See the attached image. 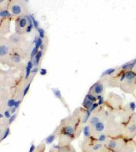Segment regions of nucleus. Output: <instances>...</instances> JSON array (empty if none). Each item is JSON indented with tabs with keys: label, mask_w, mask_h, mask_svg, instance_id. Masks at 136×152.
Instances as JSON below:
<instances>
[{
	"label": "nucleus",
	"mask_w": 136,
	"mask_h": 152,
	"mask_svg": "<svg viewBox=\"0 0 136 152\" xmlns=\"http://www.w3.org/2000/svg\"><path fill=\"white\" fill-rule=\"evenodd\" d=\"M88 110L78 108L73 114L61 121L54 132L58 137V145L64 146L71 144V142L80 136L84 129L82 121Z\"/></svg>",
	"instance_id": "nucleus-1"
},
{
	"label": "nucleus",
	"mask_w": 136,
	"mask_h": 152,
	"mask_svg": "<svg viewBox=\"0 0 136 152\" xmlns=\"http://www.w3.org/2000/svg\"><path fill=\"white\" fill-rule=\"evenodd\" d=\"M135 104L130 103L129 106H123L116 109H110L106 134L111 138L122 136L123 128L134 113Z\"/></svg>",
	"instance_id": "nucleus-2"
},
{
	"label": "nucleus",
	"mask_w": 136,
	"mask_h": 152,
	"mask_svg": "<svg viewBox=\"0 0 136 152\" xmlns=\"http://www.w3.org/2000/svg\"><path fill=\"white\" fill-rule=\"evenodd\" d=\"M12 45L14 53L18 54L22 59H28L32 53V44L23 35L14 33L9 37Z\"/></svg>",
	"instance_id": "nucleus-3"
},
{
	"label": "nucleus",
	"mask_w": 136,
	"mask_h": 152,
	"mask_svg": "<svg viewBox=\"0 0 136 152\" xmlns=\"http://www.w3.org/2000/svg\"><path fill=\"white\" fill-rule=\"evenodd\" d=\"M107 146L112 152H136V141L123 137L110 138Z\"/></svg>",
	"instance_id": "nucleus-4"
},
{
	"label": "nucleus",
	"mask_w": 136,
	"mask_h": 152,
	"mask_svg": "<svg viewBox=\"0 0 136 152\" xmlns=\"http://www.w3.org/2000/svg\"><path fill=\"white\" fill-rule=\"evenodd\" d=\"M119 88L126 94H135L136 92V75L132 70L123 71L121 76Z\"/></svg>",
	"instance_id": "nucleus-5"
},
{
	"label": "nucleus",
	"mask_w": 136,
	"mask_h": 152,
	"mask_svg": "<svg viewBox=\"0 0 136 152\" xmlns=\"http://www.w3.org/2000/svg\"><path fill=\"white\" fill-rule=\"evenodd\" d=\"M80 149L82 152H112L106 144L93 137L84 139L80 144Z\"/></svg>",
	"instance_id": "nucleus-6"
},
{
	"label": "nucleus",
	"mask_w": 136,
	"mask_h": 152,
	"mask_svg": "<svg viewBox=\"0 0 136 152\" xmlns=\"http://www.w3.org/2000/svg\"><path fill=\"white\" fill-rule=\"evenodd\" d=\"M8 10L12 16L18 18L20 16L27 15L29 11V9L27 5L24 1L12 0V1H9Z\"/></svg>",
	"instance_id": "nucleus-7"
},
{
	"label": "nucleus",
	"mask_w": 136,
	"mask_h": 152,
	"mask_svg": "<svg viewBox=\"0 0 136 152\" xmlns=\"http://www.w3.org/2000/svg\"><path fill=\"white\" fill-rule=\"evenodd\" d=\"M121 137L129 139H134L136 137V112L133 114L126 123Z\"/></svg>",
	"instance_id": "nucleus-8"
},
{
	"label": "nucleus",
	"mask_w": 136,
	"mask_h": 152,
	"mask_svg": "<svg viewBox=\"0 0 136 152\" xmlns=\"http://www.w3.org/2000/svg\"><path fill=\"white\" fill-rule=\"evenodd\" d=\"M32 18L28 16H23L16 18L15 20V31L20 35H24L27 33V28L29 24H32Z\"/></svg>",
	"instance_id": "nucleus-9"
},
{
	"label": "nucleus",
	"mask_w": 136,
	"mask_h": 152,
	"mask_svg": "<svg viewBox=\"0 0 136 152\" xmlns=\"http://www.w3.org/2000/svg\"><path fill=\"white\" fill-rule=\"evenodd\" d=\"M14 53L12 45L8 38L1 37L0 39V60L2 61L6 57Z\"/></svg>",
	"instance_id": "nucleus-10"
},
{
	"label": "nucleus",
	"mask_w": 136,
	"mask_h": 152,
	"mask_svg": "<svg viewBox=\"0 0 136 152\" xmlns=\"http://www.w3.org/2000/svg\"><path fill=\"white\" fill-rule=\"evenodd\" d=\"M104 104L110 110L116 109L122 107L123 106V101L119 95L110 92L108 94Z\"/></svg>",
	"instance_id": "nucleus-11"
},
{
	"label": "nucleus",
	"mask_w": 136,
	"mask_h": 152,
	"mask_svg": "<svg viewBox=\"0 0 136 152\" xmlns=\"http://www.w3.org/2000/svg\"><path fill=\"white\" fill-rule=\"evenodd\" d=\"M22 58L16 53H12L10 55L6 57L4 60L1 61V64L7 65L11 67H16L21 65L22 63Z\"/></svg>",
	"instance_id": "nucleus-12"
},
{
	"label": "nucleus",
	"mask_w": 136,
	"mask_h": 152,
	"mask_svg": "<svg viewBox=\"0 0 136 152\" xmlns=\"http://www.w3.org/2000/svg\"><path fill=\"white\" fill-rule=\"evenodd\" d=\"M105 85L103 83V82L101 80L97 81V82H95V84L90 88L89 90V94L93 95L95 96H99L104 92L105 89Z\"/></svg>",
	"instance_id": "nucleus-13"
},
{
	"label": "nucleus",
	"mask_w": 136,
	"mask_h": 152,
	"mask_svg": "<svg viewBox=\"0 0 136 152\" xmlns=\"http://www.w3.org/2000/svg\"><path fill=\"white\" fill-rule=\"evenodd\" d=\"M10 19L9 18H4L1 20V23H0V26H1V28H0V32H1V36L2 35H6L7 33L10 32Z\"/></svg>",
	"instance_id": "nucleus-14"
},
{
	"label": "nucleus",
	"mask_w": 136,
	"mask_h": 152,
	"mask_svg": "<svg viewBox=\"0 0 136 152\" xmlns=\"http://www.w3.org/2000/svg\"><path fill=\"white\" fill-rule=\"evenodd\" d=\"M59 152H77L72 145H67L64 146H59Z\"/></svg>",
	"instance_id": "nucleus-15"
},
{
	"label": "nucleus",
	"mask_w": 136,
	"mask_h": 152,
	"mask_svg": "<svg viewBox=\"0 0 136 152\" xmlns=\"http://www.w3.org/2000/svg\"><path fill=\"white\" fill-rule=\"evenodd\" d=\"M45 150H46V143L42 142V143H40L36 147H34L33 145H32V148H31L29 152H44Z\"/></svg>",
	"instance_id": "nucleus-16"
},
{
	"label": "nucleus",
	"mask_w": 136,
	"mask_h": 152,
	"mask_svg": "<svg viewBox=\"0 0 136 152\" xmlns=\"http://www.w3.org/2000/svg\"><path fill=\"white\" fill-rule=\"evenodd\" d=\"M42 54H43V50H39L37 52V53L36 54V55L35 56L34 58H33V64H34L35 66H37L39 65L40 62V59H41L42 56Z\"/></svg>",
	"instance_id": "nucleus-17"
},
{
	"label": "nucleus",
	"mask_w": 136,
	"mask_h": 152,
	"mask_svg": "<svg viewBox=\"0 0 136 152\" xmlns=\"http://www.w3.org/2000/svg\"><path fill=\"white\" fill-rule=\"evenodd\" d=\"M0 16H1V20L12 17L8 10H0Z\"/></svg>",
	"instance_id": "nucleus-18"
},
{
	"label": "nucleus",
	"mask_w": 136,
	"mask_h": 152,
	"mask_svg": "<svg viewBox=\"0 0 136 152\" xmlns=\"http://www.w3.org/2000/svg\"><path fill=\"white\" fill-rule=\"evenodd\" d=\"M43 44V42H42V39L40 37H36V39L35 40V47L36 48H40V47L42 46V45Z\"/></svg>",
	"instance_id": "nucleus-19"
},
{
	"label": "nucleus",
	"mask_w": 136,
	"mask_h": 152,
	"mask_svg": "<svg viewBox=\"0 0 136 152\" xmlns=\"http://www.w3.org/2000/svg\"><path fill=\"white\" fill-rule=\"evenodd\" d=\"M57 137L56 134L54 132L52 133V134L50 135V136L48 137L47 139H46V144H49V143H51V142L54 141V139H55Z\"/></svg>",
	"instance_id": "nucleus-20"
},
{
	"label": "nucleus",
	"mask_w": 136,
	"mask_h": 152,
	"mask_svg": "<svg viewBox=\"0 0 136 152\" xmlns=\"http://www.w3.org/2000/svg\"><path fill=\"white\" fill-rule=\"evenodd\" d=\"M37 31L39 33V35H40V37L43 39L45 37V31L42 28H37Z\"/></svg>",
	"instance_id": "nucleus-21"
},
{
	"label": "nucleus",
	"mask_w": 136,
	"mask_h": 152,
	"mask_svg": "<svg viewBox=\"0 0 136 152\" xmlns=\"http://www.w3.org/2000/svg\"><path fill=\"white\" fill-rule=\"evenodd\" d=\"M49 152H59V145L58 147H52V148L50 149Z\"/></svg>",
	"instance_id": "nucleus-22"
},
{
	"label": "nucleus",
	"mask_w": 136,
	"mask_h": 152,
	"mask_svg": "<svg viewBox=\"0 0 136 152\" xmlns=\"http://www.w3.org/2000/svg\"><path fill=\"white\" fill-rule=\"evenodd\" d=\"M46 73H47V71L46 69H41V70H40V74L42 75H46Z\"/></svg>",
	"instance_id": "nucleus-23"
},
{
	"label": "nucleus",
	"mask_w": 136,
	"mask_h": 152,
	"mask_svg": "<svg viewBox=\"0 0 136 152\" xmlns=\"http://www.w3.org/2000/svg\"><path fill=\"white\" fill-rule=\"evenodd\" d=\"M37 69H38V68H37V66H36V67H34L32 69V74H34L35 73H36L37 71Z\"/></svg>",
	"instance_id": "nucleus-24"
},
{
	"label": "nucleus",
	"mask_w": 136,
	"mask_h": 152,
	"mask_svg": "<svg viewBox=\"0 0 136 152\" xmlns=\"http://www.w3.org/2000/svg\"><path fill=\"white\" fill-rule=\"evenodd\" d=\"M132 71H133V72H134V73H135V75H136V63L135 64V65H134V66H133V69H132Z\"/></svg>",
	"instance_id": "nucleus-25"
},
{
	"label": "nucleus",
	"mask_w": 136,
	"mask_h": 152,
	"mask_svg": "<svg viewBox=\"0 0 136 152\" xmlns=\"http://www.w3.org/2000/svg\"><path fill=\"white\" fill-rule=\"evenodd\" d=\"M134 96H135V103H136V92H135V94H134Z\"/></svg>",
	"instance_id": "nucleus-26"
}]
</instances>
